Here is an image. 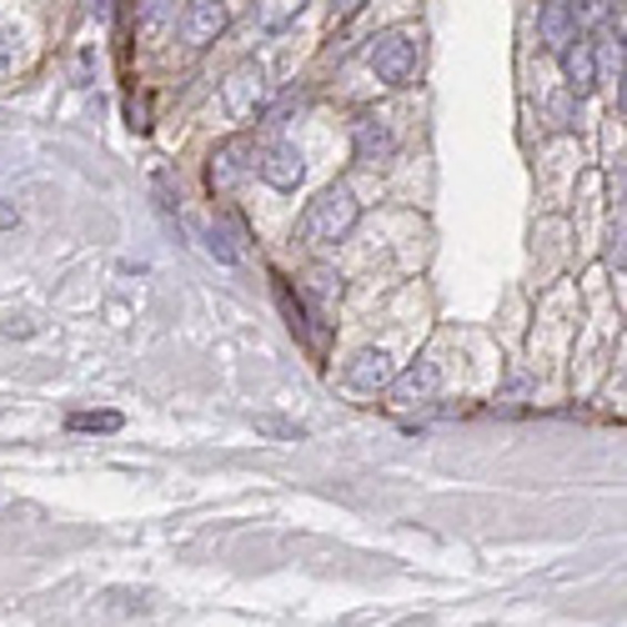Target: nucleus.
<instances>
[{"mask_svg": "<svg viewBox=\"0 0 627 627\" xmlns=\"http://www.w3.org/2000/svg\"><path fill=\"white\" fill-rule=\"evenodd\" d=\"M366 65L376 71V81L387 85H412L422 71V31L417 26H397V31H382L372 36V45H366Z\"/></svg>", "mask_w": 627, "mask_h": 627, "instance_id": "f257e3e1", "label": "nucleus"}, {"mask_svg": "<svg viewBox=\"0 0 627 627\" xmlns=\"http://www.w3.org/2000/svg\"><path fill=\"white\" fill-rule=\"evenodd\" d=\"M356 216H362V206H356L352 186H326L322 196L306 206L302 236L312 241V246H336V241H346L356 231Z\"/></svg>", "mask_w": 627, "mask_h": 627, "instance_id": "f03ea898", "label": "nucleus"}, {"mask_svg": "<svg viewBox=\"0 0 627 627\" xmlns=\"http://www.w3.org/2000/svg\"><path fill=\"white\" fill-rule=\"evenodd\" d=\"M221 105H226L231 121H256V111L266 105V71L256 61L236 65V71L221 81Z\"/></svg>", "mask_w": 627, "mask_h": 627, "instance_id": "7ed1b4c3", "label": "nucleus"}, {"mask_svg": "<svg viewBox=\"0 0 627 627\" xmlns=\"http://www.w3.org/2000/svg\"><path fill=\"white\" fill-rule=\"evenodd\" d=\"M387 382H392V356L382 352V346H362V352L342 366V387L356 392V397H376Z\"/></svg>", "mask_w": 627, "mask_h": 627, "instance_id": "20e7f679", "label": "nucleus"}, {"mask_svg": "<svg viewBox=\"0 0 627 627\" xmlns=\"http://www.w3.org/2000/svg\"><path fill=\"white\" fill-rule=\"evenodd\" d=\"M387 387H392V407L397 412L432 407V402H437V387H442V372H437V362H417L402 376H392Z\"/></svg>", "mask_w": 627, "mask_h": 627, "instance_id": "39448f33", "label": "nucleus"}, {"mask_svg": "<svg viewBox=\"0 0 627 627\" xmlns=\"http://www.w3.org/2000/svg\"><path fill=\"white\" fill-rule=\"evenodd\" d=\"M231 26V11H226V0H191L186 16H181V36H186V45H211L221 31Z\"/></svg>", "mask_w": 627, "mask_h": 627, "instance_id": "423d86ee", "label": "nucleus"}, {"mask_svg": "<svg viewBox=\"0 0 627 627\" xmlns=\"http://www.w3.org/2000/svg\"><path fill=\"white\" fill-rule=\"evenodd\" d=\"M352 141H356V161L362 166H387L397 156V136H392V125L382 115H362L352 125Z\"/></svg>", "mask_w": 627, "mask_h": 627, "instance_id": "0eeeda50", "label": "nucleus"}, {"mask_svg": "<svg viewBox=\"0 0 627 627\" xmlns=\"http://www.w3.org/2000/svg\"><path fill=\"white\" fill-rule=\"evenodd\" d=\"M256 171H262V181H266V186H276V191H296V186H302V176H306L302 151L286 146V141L266 146L262 156H256Z\"/></svg>", "mask_w": 627, "mask_h": 627, "instance_id": "6e6552de", "label": "nucleus"}, {"mask_svg": "<svg viewBox=\"0 0 627 627\" xmlns=\"http://www.w3.org/2000/svg\"><path fill=\"white\" fill-rule=\"evenodd\" d=\"M276 306H282V316H286V326H292L296 336H302L312 352H326V342H332V332H326L322 322H316L312 312L302 306V296H292V286H286V276H276Z\"/></svg>", "mask_w": 627, "mask_h": 627, "instance_id": "1a4fd4ad", "label": "nucleus"}, {"mask_svg": "<svg viewBox=\"0 0 627 627\" xmlns=\"http://www.w3.org/2000/svg\"><path fill=\"white\" fill-rule=\"evenodd\" d=\"M246 156H251L246 141H221V146L211 151V166H206L211 191H231L246 171H256V161H246Z\"/></svg>", "mask_w": 627, "mask_h": 627, "instance_id": "9d476101", "label": "nucleus"}, {"mask_svg": "<svg viewBox=\"0 0 627 627\" xmlns=\"http://www.w3.org/2000/svg\"><path fill=\"white\" fill-rule=\"evenodd\" d=\"M563 75H567V85H573V95L593 91L597 85V45L577 36V41L563 51Z\"/></svg>", "mask_w": 627, "mask_h": 627, "instance_id": "9b49d317", "label": "nucleus"}, {"mask_svg": "<svg viewBox=\"0 0 627 627\" xmlns=\"http://www.w3.org/2000/svg\"><path fill=\"white\" fill-rule=\"evenodd\" d=\"M537 31H543L547 51H567L577 41V21L567 11V0H547L543 11H537Z\"/></svg>", "mask_w": 627, "mask_h": 627, "instance_id": "f8f14e48", "label": "nucleus"}, {"mask_svg": "<svg viewBox=\"0 0 627 627\" xmlns=\"http://www.w3.org/2000/svg\"><path fill=\"white\" fill-rule=\"evenodd\" d=\"M302 11H306V0H256V26L266 36H282Z\"/></svg>", "mask_w": 627, "mask_h": 627, "instance_id": "ddd939ff", "label": "nucleus"}, {"mask_svg": "<svg viewBox=\"0 0 627 627\" xmlns=\"http://www.w3.org/2000/svg\"><path fill=\"white\" fill-rule=\"evenodd\" d=\"M171 11H176V0H136V26L151 36L171 21Z\"/></svg>", "mask_w": 627, "mask_h": 627, "instance_id": "4468645a", "label": "nucleus"}, {"mask_svg": "<svg viewBox=\"0 0 627 627\" xmlns=\"http://www.w3.org/2000/svg\"><path fill=\"white\" fill-rule=\"evenodd\" d=\"M65 427L71 432H115L121 427V412H75Z\"/></svg>", "mask_w": 627, "mask_h": 627, "instance_id": "2eb2a0df", "label": "nucleus"}, {"mask_svg": "<svg viewBox=\"0 0 627 627\" xmlns=\"http://www.w3.org/2000/svg\"><path fill=\"white\" fill-rule=\"evenodd\" d=\"M607 6H613V0H567V11H573V21H577V26H597V21H607Z\"/></svg>", "mask_w": 627, "mask_h": 627, "instance_id": "dca6fc26", "label": "nucleus"}, {"mask_svg": "<svg viewBox=\"0 0 627 627\" xmlns=\"http://www.w3.org/2000/svg\"><path fill=\"white\" fill-rule=\"evenodd\" d=\"M312 292H316V296H322V302H326V296H336V276H332V272H316V282H312Z\"/></svg>", "mask_w": 627, "mask_h": 627, "instance_id": "f3484780", "label": "nucleus"}, {"mask_svg": "<svg viewBox=\"0 0 627 627\" xmlns=\"http://www.w3.org/2000/svg\"><path fill=\"white\" fill-rule=\"evenodd\" d=\"M362 11V0H332V16L336 21H346V16H356Z\"/></svg>", "mask_w": 627, "mask_h": 627, "instance_id": "a211bd4d", "label": "nucleus"}]
</instances>
